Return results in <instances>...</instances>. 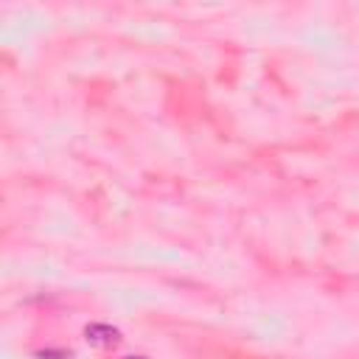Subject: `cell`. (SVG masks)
<instances>
[{
	"label": "cell",
	"mask_w": 359,
	"mask_h": 359,
	"mask_svg": "<svg viewBox=\"0 0 359 359\" xmlns=\"http://www.w3.org/2000/svg\"><path fill=\"white\" fill-rule=\"evenodd\" d=\"M84 337H87L90 345H115L121 339V331L107 325V323H90L84 328Z\"/></svg>",
	"instance_id": "cell-1"
},
{
	"label": "cell",
	"mask_w": 359,
	"mask_h": 359,
	"mask_svg": "<svg viewBox=\"0 0 359 359\" xmlns=\"http://www.w3.org/2000/svg\"><path fill=\"white\" fill-rule=\"evenodd\" d=\"M123 359H149V356H123Z\"/></svg>",
	"instance_id": "cell-2"
}]
</instances>
